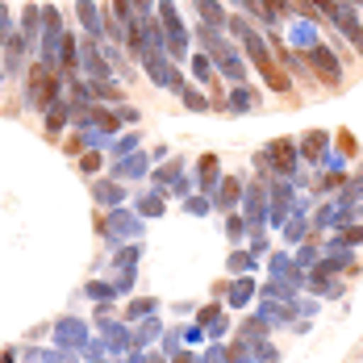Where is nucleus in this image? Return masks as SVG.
<instances>
[{"label": "nucleus", "instance_id": "nucleus-1", "mask_svg": "<svg viewBox=\"0 0 363 363\" xmlns=\"http://www.w3.org/2000/svg\"><path fill=\"white\" fill-rule=\"evenodd\" d=\"M55 88H59V84H55V75L38 67V72H30V88H26V96H30V105L42 109V105H50V101H55Z\"/></svg>", "mask_w": 363, "mask_h": 363}]
</instances>
